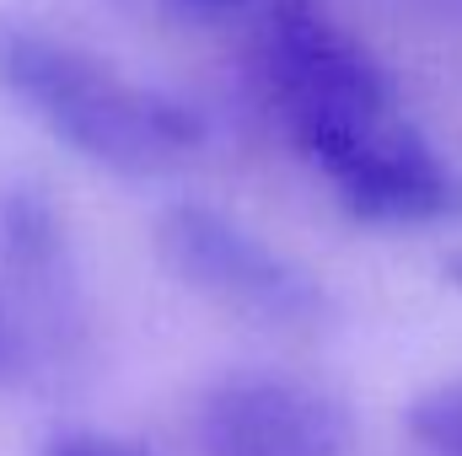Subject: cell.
I'll return each instance as SVG.
<instances>
[{"mask_svg":"<svg viewBox=\"0 0 462 456\" xmlns=\"http://www.w3.org/2000/svg\"><path fill=\"white\" fill-rule=\"evenodd\" d=\"M0 242L11 269L27 285L43 290H70V247H65V221L43 188H11L0 199Z\"/></svg>","mask_w":462,"mask_h":456,"instance_id":"cell-5","label":"cell"},{"mask_svg":"<svg viewBox=\"0 0 462 456\" xmlns=\"http://www.w3.org/2000/svg\"><path fill=\"white\" fill-rule=\"evenodd\" d=\"M0 92L16 97L76 156L129 178L162 172L205 140V118L189 103L140 87L97 54L16 22H0Z\"/></svg>","mask_w":462,"mask_h":456,"instance_id":"cell-1","label":"cell"},{"mask_svg":"<svg viewBox=\"0 0 462 456\" xmlns=\"http://www.w3.org/2000/svg\"><path fill=\"white\" fill-rule=\"evenodd\" d=\"M263 87L312 167L409 123L376 54L323 11V0H280L263 16Z\"/></svg>","mask_w":462,"mask_h":456,"instance_id":"cell-2","label":"cell"},{"mask_svg":"<svg viewBox=\"0 0 462 456\" xmlns=\"http://www.w3.org/2000/svg\"><path fill=\"white\" fill-rule=\"evenodd\" d=\"M156 252L199 301L263 328H312L328 312V296L307 269L274 252L258 231L210 205H167L156 215Z\"/></svg>","mask_w":462,"mask_h":456,"instance_id":"cell-3","label":"cell"},{"mask_svg":"<svg viewBox=\"0 0 462 456\" xmlns=\"http://www.w3.org/2000/svg\"><path fill=\"white\" fill-rule=\"evenodd\" d=\"M38 456H151V446L129 435H108V430H60L43 441Z\"/></svg>","mask_w":462,"mask_h":456,"instance_id":"cell-7","label":"cell"},{"mask_svg":"<svg viewBox=\"0 0 462 456\" xmlns=\"http://www.w3.org/2000/svg\"><path fill=\"white\" fill-rule=\"evenodd\" d=\"M199 456H360L355 419L312 381L242 370L205 392Z\"/></svg>","mask_w":462,"mask_h":456,"instance_id":"cell-4","label":"cell"},{"mask_svg":"<svg viewBox=\"0 0 462 456\" xmlns=\"http://www.w3.org/2000/svg\"><path fill=\"white\" fill-rule=\"evenodd\" d=\"M447 279H452V285H457V290H462V252H457V258H452V263H447Z\"/></svg>","mask_w":462,"mask_h":456,"instance_id":"cell-9","label":"cell"},{"mask_svg":"<svg viewBox=\"0 0 462 456\" xmlns=\"http://www.w3.org/2000/svg\"><path fill=\"white\" fill-rule=\"evenodd\" d=\"M183 11H199V16H269L280 0H178Z\"/></svg>","mask_w":462,"mask_h":456,"instance_id":"cell-8","label":"cell"},{"mask_svg":"<svg viewBox=\"0 0 462 456\" xmlns=\"http://www.w3.org/2000/svg\"><path fill=\"white\" fill-rule=\"evenodd\" d=\"M403 430L420 456H462V376H447L436 387H425L409 414Z\"/></svg>","mask_w":462,"mask_h":456,"instance_id":"cell-6","label":"cell"}]
</instances>
